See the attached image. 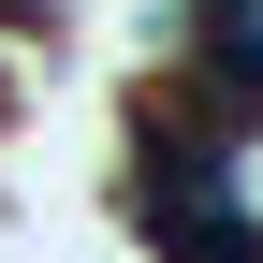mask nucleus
I'll return each instance as SVG.
<instances>
[{
    "label": "nucleus",
    "mask_w": 263,
    "mask_h": 263,
    "mask_svg": "<svg viewBox=\"0 0 263 263\" xmlns=\"http://www.w3.org/2000/svg\"><path fill=\"white\" fill-rule=\"evenodd\" d=\"M219 59H234V73H263V0H219Z\"/></svg>",
    "instance_id": "obj_1"
},
{
    "label": "nucleus",
    "mask_w": 263,
    "mask_h": 263,
    "mask_svg": "<svg viewBox=\"0 0 263 263\" xmlns=\"http://www.w3.org/2000/svg\"><path fill=\"white\" fill-rule=\"evenodd\" d=\"M234 190H249V205H263V146H249V161L219 146V205H234Z\"/></svg>",
    "instance_id": "obj_2"
}]
</instances>
